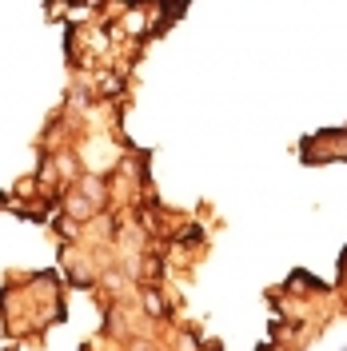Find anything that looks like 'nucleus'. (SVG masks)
<instances>
[]
</instances>
